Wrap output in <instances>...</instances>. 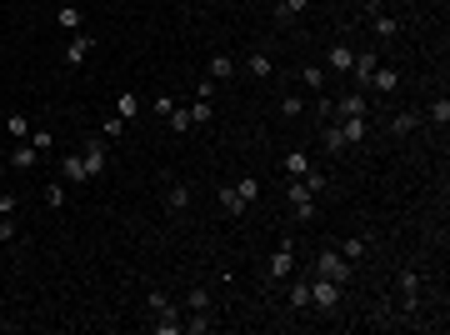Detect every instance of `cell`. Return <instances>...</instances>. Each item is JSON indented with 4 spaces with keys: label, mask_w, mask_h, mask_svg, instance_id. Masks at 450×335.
Segmentation results:
<instances>
[{
    "label": "cell",
    "mask_w": 450,
    "mask_h": 335,
    "mask_svg": "<svg viewBox=\"0 0 450 335\" xmlns=\"http://www.w3.org/2000/svg\"><path fill=\"white\" fill-rule=\"evenodd\" d=\"M341 300H345V285H341V280H326V276H315V280H310V306H315L320 315L341 310Z\"/></svg>",
    "instance_id": "1"
},
{
    "label": "cell",
    "mask_w": 450,
    "mask_h": 335,
    "mask_svg": "<svg viewBox=\"0 0 450 335\" xmlns=\"http://www.w3.org/2000/svg\"><path fill=\"white\" fill-rule=\"evenodd\" d=\"M350 270H356V265H350L341 250H330V245L315 255V276H326V280H341V285H345V280H350Z\"/></svg>",
    "instance_id": "2"
},
{
    "label": "cell",
    "mask_w": 450,
    "mask_h": 335,
    "mask_svg": "<svg viewBox=\"0 0 450 335\" xmlns=\"http://www.w3.org/2000/svg\"><path fill=\"white\" fill-rule=\"evenodd\" d=\"M110 140H101V135H95V140H85V150H80V161H85V170H90V180H101V175L110 170Z\"/></svg>",
    "instance_id": "3"
},
{
    "label": "cell",
    "mask_w": 450,
    "mask_h": 335,
    "mask_svg": "<svg viewBox=\"0 0 450 335\" xmlns=\"http://www.w3.org/2000/svg\"><path fill=\"white\" fill-rule=\"evenodd\" d=\"M285 200H291V215H295V220H310V215H315V200H310V185H305V180H300V175H295V180H291V185H285Z\"/></svg>",
    "instance_id": "4"
},
{
    "label": "cell",
    "mask_w": 450,
    "mask_h": 335,
    "mask_svg": "<svg viewBox=\"0 0 450 335\" xmlns=\"http://www.w3.org/2000/svg\"><path fill=\"white\" fill-rule=\"evenodd\" d=\"M265 270H270V280H291L295 276V241H280V250L265 260Z\"/></svg>",
    "instance_id": "5"
},
{
    "label": "cell",
    "mask_w": 450,
    "mask_h": 335,
    "mask_svg": "<svg viewBox=\"0 0 450 335\" xmlns=\"http://www.w3.org/2000/svg\"><path fill=\"white\" fill-rule=\"evenodd\" d=\"M335 116H345V120H356V116H371V100H365L360 90H350V95H341V100H335Z\"/></svg>",
    "instance_id": "6"
},
{
    "label": "cell",
    "mask_w": 450,
    "mask_h": 335,
    "mask_svg": "<svg viewBox=\"0 0 450 335\" xmlns=\"http://www.w3.org/2000/svg\"><path fill=\"white\" fill-rule=\"evenodd\" d=\"M415 125H421V110H395V116L385 120V131H391L395 140H406V135L415 131Z\"/></svg>",
    "instance_id": "7"
},
{
    "label": "cell",
    "mask_w": 450,
    "mask_h": 335,
    "mask_svg": "<svg viewBox=\"0 0 450 335\" xmlns=\"http://www.w3.org/2000/svg\"><path fill=\"white\" fill-rule=\"evenodd\" d=\"M365 85H371L375 95H391V90L400 85V70H395V66H385V60H380V66H375V75H371Z\"/></svg>",
    "instance_id": "8"
},
{
    "label": "cell",
    "mask_w": 450,
    "mask_h": 335,
    "mask_svg": "<svg viewBox=\"0 0 450 335\" xmlns=\"http://www.w3.org/2000/svg\"><path fill=\"white\" fill-rule=\"evenodd\" d=\"M60 180H66V185H85L90 180L85 161H80V155H66V161H60Z\"/></svg>",
    "instance_id": "9"
},
{
    "label": "cell",
    "mask_w": 450,
    "mask_h": 335,
    "mask_svg": "<svg viewBox=\"0 0 450 335\" xmlns=\"http://www.w3.org/2000/svg\"><path fill=\"white\" fill-rule=\"evenodd\" d=\"M365 21H371V30H375L380 40H395V36H400V21H395V15H385V5H380L375 15H365Z\"/></svg>",
    "instance_id": "10"
},
{
    "label": "cell",
    "mask_w": 450,
    "mask_h": 335,
    "mask_svg": "<svg viewBox=\"0 0 450 335\" xmlns=\"http://www.w3.org/2000/svg\"><path fill=\"white\" fill-rule=\"evenodd\" d=\"M270 70H276L270 51H250V55H246V75H255V81H270Z\"/></svg>",
    "instance_id": "11"
},
{
    "label": "cell",
    "mask_w": 450,
    "mask_h": 335,
    "mask_svg": "<svg viewBox=\"0 0 450 335\" xmlns=\"http://www.w3.org/2000/svg\"><path fill=\"white\" fill-rule=\"evenodd\" d=\"M375 66H380V55H375V51H360L356 60H350V75H356V81L365 85V81L375 75Z\"/></svg>",
    "instance_id": "12"
},
{
    "label": "cell",
    "mask_w": 450,
    "mask_h": 335,
    "mask_svg": "<svg viewBox=\"0 0 450 335\" xmlns=\"http://www.w3.org/2000/svg\"><path fill=\"white\" fill-rule=\"evenodd\" d=\"M90 51H95V40L85 36V30H75V40L66 45V66H80V60H85Z\"/></svg>",
    "instance_id": "13"
},
{
    "label": "cell",
    "mask_w": 450,
    "mask_h": 335,
    "mask_svg": "<svg viewBox=\"0 0 450 335\" xmlns=\"http://www.w3.org/2000/svg\"><path fill=\"white\" fill-rule=\"evenodd\" d=\"M235 70H240V66H235V55H225V51L211 55V81H235Z\"/></svg>",
    "instance_id": "14"
},
{
    "label": "cell",
    "mask_w": 450,
    "mask_h": 335,
    "mask_svg": "<svg viewBox=\"0 0 450 335\" xmlns=\"http://www.w3.org/2000/svg\"><path fill=\"white\" fill-rule=\"evenodd\" d=\"M350 60H356V51H350V45H330V55H326V66H330L335 75H350Z\"/></svg>",
    "instance_id": "15"
},
{
    "label": "cell",
    "mask_w": 450,
    "mask_h": 335,
    "mask_svg": "<svg viewBox=\"0 0 450 335\" xmlns=\"http://www.w3.org/2000/svg\"><path fill=\"white\" fill-rule=\"evenodd\" d=\"M40 161V150L36 146H30V140H21V146H15L10 150V170H30V165H36Z\"/></svg>",
    "instance_id": "16"
},
{
    "label": "cell",
    "mask_w": 450,
    "mask_h": 335,
    "mask_svg": "<svg viewBox=\"0 0 450 335\" xmlns=\"http://www.w3.org/2000/svg\"><path fill=\"white\" fill-rule=\"evenodd\" d=\"M146 310H150V315H181V306H175L166 291H150V295H146Z\"/></svg>",
    "instance_id": "17"
},
{
    "label": "cell",
    "mask_w": 450,
    "mask_h": 335,
    "mask_svg": "<svg viewBox=\"0 0 450 335\" xmlns=\"http://www.w3.org/2000/svg\"><path fill=\"white\" fill-rule=\"evenodd\" d=\"M116 116H120L125 125H131V120L140 116V95H135V90H120V100H116Z\"/></svg>",
    "instance_id": "18"
},
{
    "label": "cell",
    "mask_w": 450,
    "mask_h": 335,
    "mask_svg": "<svg viewBox=\"0 0 450 335\" xmlns=\"http://www.w3.org/2000/svg\"><path fill=\"white\" fill-rule=\"evenodd\" d=\"M166 211H170V215L190 211V185H170V190H166Z\"/></svg>",
    "instance_id": "19"
},
{
    "label": "cell",
    "mask_w": 450,
    "mask_h": 335,
    "mask_svg": "<svg viewBox=\"0 0 450 335\" xmlns=\"http://www.w3.org/2000/svg\"><path fill=\"white\" fill-rule=\"evenodd\" d=\"M205 330H215V321H211V310H190V321L181 325V335H205Z\"/></svg>",
    "instance_id": "20"
},
{
    "label": "cell",
    "mask_w": 450,
    "mask_h": 335,
    "mask_svg": "<svg viewBox=\"0 0 450 335\" xmlns=\"http://www.w3.org/2000/svg\"><path fill=\"white\" fill-rule=\"evenodd\" d=\"M341 131H345V146H360V140L371 135V120H365V116H356V120H345Z\"/></svg>",
    "instance_id": "21"
},
{
    "label": "cell",
    "mask_w": 450,
    "mask_h": 335,
    "mask_svg": "<svg viewBox=\"0 0 450 335\" xmlns=\"http://www.w3.org/2000/svg\"><path fill=\"white\" fill-rule=\"evenodd\" d=\"M25 140H30V146H36L40 155H51V150H55V131H45V125H30V135H25Z\"/></svg>",
    "instance_id": "22"
},
{
    "label": "cell",
    "mask_w": 450,
    "mask_h": 335,
    "mask_svg": "<svg viewBox=\"0 0 450 335\" xmlns=\"http://www.w3.org/2000/svg\"><path fill=\"white\" fill-rule=\"evenodd\" d=\"M305 5H310V0H276V21H280V25H291L295 15H305Z\"/></svg>",
    "instance_id": "23"
},
{
    "label": "cell",
    "mask_w": 450,
    "mask_h": 335,
    "mask_svg": "<svg viewBox=\"0 0 450 335\" xmlns=\"http://www.w3.org/2000/svg\"><path fill=\"white\" fill-rule=\"evenodd\" d=\"M40 200L51 205V211H66V180H51V185L40 190Z\"/></svg>",
    "instance_id": "24"
},
{
    "label": "cell",
    "mask_w": 450,
    "mask_h": 335,
    "mask_svg": "<svg viewBox=\"0 0 450 335\" xmlns=\"http://www.w3.org/2000/svg\"><path fill=\"white\" fill-rule=\"evenodd\" d=\"M320 140H326V150H330V155H341V150H345V131H341V125H320Z\"/></svg>",
    "instance_id": "25"
},
{
    "label": "cell",
    "mask_w": 450,
    "mask_h": 335,
    "mask_svg": "<svg viewBox=\"0 0 450 335\" xmlns=\"http://www.w3.org/2000/svg\"><path fill=\"white\" fill-rule=\"evenodd\" d=\"M215 200H220V211H225V215H240V211H246V200L235 196V185H220V196H215Z\"/></svg>",
    "instance_id": "26"
},
{
    "label": "cell",
    "mask_w": 450,
    "mask_h": 335,
    "mask_svg": "<svg viewBox=\"0 0 450 335\" xmlns=\"http://www.w3.org/2000/svg\"><path fill=\"white\" fill-rule=\"evenodd\" d=\"M166 125H170V131H175V135H185V131H190V125H196V120H190V105H175V110H170V116H166Z\"/></svg>",
    "instance_id": "27"
},
{
    "label": "cell",
    "mask_w": 450,
    "mask_h": 335,
    "mask_svg": "<svg viewBox=\"0 0 450 335\" xmlns=\"http://www.w3.org/2000/svg\"><path fill=\"white\" fill-rule=\"evenodd\" d=\"M285 300H291V310H305L310 306V280H295L291 291H285Z\"/></svg>",
    "instance_id": "28"
},
{
    "label": "cell",
    "mask_w": 450,
    "mask_h": 335,
    "mask_svg": "<svg viewBox=\"0 0 450 335\" xmlns=\"http://www.w3.org/2000/svg\"><path fill=\"white\" fill-rule=\"evenodd\" d=\"M285 175H291V180H295V175H305V170H310V155H305V150H291V155H285Z\"/></svg>",
    "instance_id": "29"
},
{
    "label": "cell",
    "mask_w": 450,
    "mask_h": 335,
    "mask_svg": "<svg viewBox=\"0 0 450 335\" xmlns=\"http://www.w3.org/2000/svg\"><path fill=\"white\" fill-rule=\"evenodd\" d=\"M55 21H60V30H70V36H75V30H80V10H75V5H60Z\"/></svg>",
    "instance_id": "30"
},
{
    "label": "cell",
    "mask_w": 450,
    "mask_h": 335,
    "mask_svg": "<svg viewBox=\"0 0 450 335\" xmlns=\"http://www.w3.org/2000/svg\"><path fill=\"white\" fill-rule=\"evenodd\" d=\"M185 306H190V310H211V291H205V285H190Z\"/></svg>",
    "instance_id": "31"
},
{
    "label": "cell",
    "mask_w": 450,
    "mask_h": 335,
    "mask_svg": "<svg viewBox=\"0 0 450 335\" xmlns=\"http://www.w3.org/2000/svg\"><path fill=\"white\" fill-rule=\"evenodd\" d=\"M235 196H240V200H246V205H250L255 196H261V180H255V175H240V185H235Z\"/></svg>",
    "instance_id": "32"
},
{
    "label": "cell",
    "mask_w": 450,
    "mask_h": 335,
    "mask_svg": "<svg viewBox=\"0 0 450 335\" xmlns=\"http://www.w3.org/2000/svg\"><path fill=\"white\" fill-rule=\"evenodd\" d=\"M5 131H10L15 140H25V135H30V116H5Z\"/></svg>",
    "instance_id": "33"
},
{
    "label": "cell",
    "mask_w": 450,
    "mask_h": 335,
    "mask_svg": "<svg viewBox=\"0 0 450 335\" xmlns=\"http://www.w3.org/2000/svg\"><path fill=\"white\" fill-rule=\"evenodd\" d=\"M341 255H345L350 265H360V260H365V241H360V235H356V241H345V245H341Z\"/></svg>",
    "instance_id": "34"
},
{
    "label": "cell",
    "mask_w": 450,
    "mask_h": 335,
    "mask_svg": "<svg viewBox=\"0 0 450 335\" xmlns=\"http://www.w3.org/2000/svg\"><path fill=\"white\" fill-rule=\"evenodd\" d=\"M280 116H305V100H300V95H280Z\"/></svg>",
    "instance_id": "35"
},
{
    "label": "cell",
    "mask_w": 450,
    "mask_h": 335,
    "mask_svg": "<svg viewBox=\"0 0 450 335\" xmlns=\"http://www.w3.org/2000/svg\"><path fill=\"white\" fill-rule=\"evenodd\" d=\"M181 325H185L181 315H155V330L160 335H181Z\"/></svg>",
    "instance_id": "36"
},
{
    "label": "cell",
    "mask_w": 450,
    "mask_h": 335,
    "mask_svg": "<svg viewBox=\"0 0 450 335\" xmlns=\"http://www.w3.org/2000/svg\"><path fill=\"white\" fill-rule=\"evenodd\" d=\"M300 85L320 90V85H326V70H320V66H305V70H300Z\"/></svg>",
    "instance_id": "37"
},
{
    "label": "cell",
    "mask_w": 450,
    "mask_h": 335,
    "mask_svg": "<svg viewBox=\"0 0 450 335\" xmlns=\"http://www.w3.org/2000/svg\"><path fill=\"white\" fill-rule=\"evenodd\" d=\"M430 120H436V125L450 120V100H445V95H436V100H430Z\"/></svg>",
    "instance_id": "38"
},
{
    "label": "cell",
    "mask_w": 450,
    "mask_h": 335,
    "mask_svg": "<svg viewBox=\"0 0 450 335\" xmlns=\"http://www.w3.org/2000/svg\"><path fill=\"white\" fill-rule=\"evenodd\" d=\"M120 135H125V120H120V116H110V120L101 125V140H120Z\"/></svg>",
    "instance_id": "39"
},
{
    "label": "cell",
    "mask_w": 450,
    "mask_h": 335,
    "mask_svg": "<svg viewBox=\"0 0 450 335\" xmlns=\"http://www.w3.org/2000/svg\"><path fill=\"white\" fill-rule=\"evenodd\" d=\"M300 180H305V185H310V196H320V190H326V170H315V165H310V170H305V175H300Z\"/></svg>",
    "instance_id": "40"
},
{
    "label": "cell",
    "mask_w": 450,
    "mask_h": 335,
    "mask_svg": "<svg viewBox=\"0 0 450 335\" xmlns=\"http://www.w3.org/2000/svg\"><path fill=\"white\" fill-rule=\"evenodd\" d=\"M211 116H215V110H211V100H196V105H190V120H196V125H205Z\"/></svg>",
    "instance_id": "41"
},
{
    "label": "cell",
    "mask_w": 450,
    "mask_h": 335,
    "mask_svg": "<svg viewBox=\"0 0 450 335\" xmlns=\"http://www.w3.org/2000/svg\"><path fill=\"white\" fill-rule=\"evenodd\" d=\"M170 110H175V100H170V95H155V116H160V120H166V116H170Z\"/></svg>",
    "instance_id": "42"
},
{
    "label": "cell",
    "mask_w": 450,
    "mask_h": 335,
    "mask_svg": "<svg viewBox=\"0 0 450 335\" xmlns=\"http://www.w3.org/2000/svg\"><path fill=\"white\" fill-rule=\"evenodd\" d=\"M211 95H215V81H211V75H205V81L196 85V100H211Z\"/></svg>",
    "instance_id": "43"
},
{
    "label": "cell",
    "mask_w": 450,
    "mask_h": 335,
    "mask_svg": "<svg viewBox=\"0 0 450 335\" xmlns=\"http://www.w3.org/2000/svg\"><path fill=\"white\" fill-rule=\"evenodd\" d=\"M0 241H15V220L10 215H0Z\"/></svg>",
    "instance_id": "44"
},
{
    "label": "cell",
    "mask_w": 450,
    "mask_h": 335,
    "mask_svg": "<svg viewBox=\"0 0 450 335\" xmlns=\"http://www.w3.org/2000/svg\"><path fill=\"white\" fill-rule=\"evenodd\" d=\"M0 215H15V196L10 190H0Z\"/></svg>",
    "instance_id": "45"
}]
</instances>
